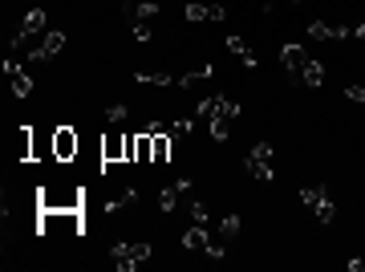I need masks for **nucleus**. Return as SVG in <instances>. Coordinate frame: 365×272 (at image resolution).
Returning a JSON list of instances; mask_svg holds the SVG:
<instances>
[{
  "label": "nucleus",
  "instance_id": "obj_1",
  "mask_svg": "<svg viewBox=\"0 0 365 272\" xmlns=\"http://www.w3.org/2000/svg\"><path fill=\"white\" fill-rule=\"evenodd\" d=\"M244 114V106L236 98H203L199 102V118H211V138L227 143L231 138V122Z\"/></svg>",
  "mask_w": 365,
  "mask_h": 272
},
{
  "label": "nucleus",
  "instance_id": "obj_2",
  "mask_svg": "<svg viewBox=\"0 0 365 272\" xmlns=\"http://www.w3.org/2000/svg\"><path fill=\"white\" fill-rule=\"evenodd\" d=\"M85 191L77 187H45L37 195V212H82Z\"/></svg>",
  "mask_w": 365,
  "mask_h": 272
},
{
  "label": "nucleus",
  "instance_id": "obj_3",
  "mask_svg": "<svg viewBox=\"0 0 365 272\" xmlns=\"http://www.w3.org/2000/svg\"><path fill=\"white\" fill-rule=\"evenodd\" d=\"M110 260L118 272H134L142 260H151V244L146 240H118L110 248Z\"/></svg>",
  "mask_w": 365,
  "mask_h": 272
},
{
  "label": "nucleus",
  "instance_id": "obj_4",
  "mask_svg": "<svg viewBox=\"0 0 365 272\" xmlns=\"http://www.w3.org/2000/svg\"><path fill=\"white\" fill-rule=\"evenodd\" d=\"M300 203H305L321 224H333V215H337V203L329 195V187H300Z\"/></svg>",
  "mask_w": 365,
  "mask_h": 272
},
{
  "label": "nucleus",
  "instance_id": "obj_5",
  "mask_svg": "<svg viewBox=\"0 0 365 272\" xmlns=\"http://www.w3.org/2000/svg\"><path fill=\"white\" fill-rule=\"evenodd\" d=\"M272 143H256L252 151H248V163H244V171L252 175V179H260V183H272L276 179V171H272Z\"/></svg>",
  "mask_w": 365,
  "mask_h": 272
},
{
  "label": "nucleus",
  "instance_id": "obj_6",
  "mask_svg": "<svg viewBox=\"0 0 365 272\" xmlns=\"http://www.w3.org/2000/svg\"><path fill=\"white\" fill-rule=\"evenodd\" d=\"M61 49H65V33H61V29H49L41 45H33V49H28V65H45V61H53Z\"/></svg>",
  "mask_w": 365,
  "mask_h": 272
},
{
  "label": "nucleus",
  "instance_id": "obj_7",
  "mask_svg": "<svg viewBox=\"0 0 365 272\" xmlns=\"http://www.w3.org/2000/svg\"><path fill=\"white\" fill-rule=\"evenodd\" d=\"M45 25H49V16H45V9H33V13H28L25 21H21V29H16L13 37H9V49H21V45H25L28 37H37V33H41Z\"/></svg>",
  "mask_w": 365,
  "mask_h": 272
},
{
  "label": "nucleus",
  "instance_id": "obj_8",
  "mask_svg": "<svg viewBox=\"0 0 365 272\" xmlns=\"http://www.w3.org/2000/svg\"><path fill=\"white\" fill-rule=\"evenodd\" d=\"M77 146H82V138H77L70 126H57L53 130V158H57V163H70V158H77Z\"/></svg>",
  "mask_w": 365,
  "mask_h": 272
},
{
  "label": "nucleus",
  "instance_id": "obj_9",
  "mask_svg": "<svg viewBox=\"0 0 365 272\" xmlns=\"http://www.w3.org/2000/svg\"><path fill=\"white\" fill-rule=\"evenodd\" d=\"M280 61H284V70H288V77H293V82H300V70H305L309 53H305L296 41H288V45H280Z\"/></svg>",
  "mask_w": 365,
  "mask_h": 272
},
{
  "label": "nucleus",
  "instance_id": "obj_10",
  "mask_svg": "<svg viewBox=\"0 0 365 272\" xmlns=\"http://www.w3.org/2000/svg\"><path fill=\"white\" fill-rule=\"evenodd\" d=\"M4 73H9V82H13V98H28V94H33V73H28L25 65L4 61Z\"/></svg>",
  "mask_w": 365,
  "mask_h": 272
},
{
  "label": "nucleus",
  "instance_id": "obj_11",
  "mask_svg": "<svg viewBox=\"0 0 365 272\" xmlns=\"http://www.w3.org/2000/svg\"><path fill=\"white\" fill-rule=\"evenodd\" d=\"M309 37L312 41H345V37H353V29H345V25H329V21H312Z\"/></svg>",
  "mask_w": 365,
  "mask_h": 272
},
{
  "label": "nucleus",
  "instance_id": "obj_12",
  "mask_svg": "<svg viewBox=\"0 0 365 272\" xmlns=\"http://www.w3.org/2000/svg\"><path fill=\"white\" fill-rule=\"evenodd\" d=\"M187 21H227V9L224 4H199V0H191L187 4Z\"/></svg>",
  "mask_w": 365,
  "mask_h": 272
},
{
  "label": "nucleus",
  "instance_id": "obj_13",
  "mask_svg": "<svg viewBox=\"0 0 365 272\" xmlns=\"http://www.w3.org/2000/svg\"><path fill=\"white\" fill-rule=\"evenodd\" d=\"M122 13L130 16V25H138V21H155L158 4H155V0H138V4H134V0H126V4H122Z\"/></svg>",
  "mask_w": 365,
  "mask_h": 272
},
{
  "label": "nucleus",
  "instance_id": "obj_14",
  "mask_svg": "<svg viewBox=\"0 0 365 272\" xmlns=\"http://www.w3.org/2000/svg\"><path fill=\"white\" fill-rule=\"evenodd\" d=\"M102 158H106V163H126V138L110 130V134L102 138Z\"/></svg>",
  "mask_w": 365,
  "mask_h": 272
},
{
  "label": "nucleus",
  "instance_id": "obj_15",
  "mask_svg": "<svg viewBox=\"0 0 365 272\" xmlns=\"http://www.w3.org/2000/svg\"><path fill=\"white\" fill-rule=\"evenodd\" d=\"M182 248H187V252H207V248H211L207 224H195V228H187V232H182Z\"/></svg>",
  "mask_w": 365,
  "mask_h": 272
},
{
  "label": "nucleus",
  "instance_id": "obj_16",
  "mask_svg": "<svg viewBox=\"0 0 365 272\" xmlns=\"http://www.w3.org/2000/svg\"><path fill=\"white\" fill-rule=\"evenodd\" d=\"M227 49H231V53H236V58L244 61L248 70H256V65H260V58H256V49H252L248 41H244L239 33H231V37H227Z\"/></svg>",
  "mask_w": 365,
  "mask_h": 272
},
{
  "label": "nucleus",
  "instance_id": "obj_17",
  "mask_svg": "<svg viewBox=\"0 0 365 272\" xmlns=\"http://www.w3.org/2000/svg\"><path fill=\"white\" fill-rule=\"evenodd\" d=\"M300 82H305V86L309 89H321L325 86V61H305V70H300Z\"/></svg>",
  "mask_w": 365,
  "mask_h": 272
},
{
  "label": "nucleus",
  "instance_id": "obj_18",
  "mask_svg": "<svg viewBox=\"0 0 365 272\" xmlns=\"http://www.w3.org/2000/svg\"><path fill=\"white\" fill-rule=\"evenodd\" d=\"M182 191H191V179H179L175 187H167V191L158 195V207H163V212H175V207H179V195H182Z\"/></svg>",
  "mask_w": 365,
  "mask_h": 272
},
{
  "label": "nucleus",
  "instance_id": "obj_19",
  "mask_svg": "<svg viewBox=\"0 0 365 272\" xmlns=\"http://www.w3.org/2000/svg\"><path fill=\"white\" fill-rule=\"evenodd\" d=\"M33 143H37V134H33V130H16V158H25V163H28V158H33Z\"/></svg>",
  "mask_w": 365,
  "mask_h": 272
},
{
  "label": "nucleus",
  "instance_id": "obj_20",
  "mask_svg": "<svg viewBox=\"0 0 365 272\" xmlns=\"http://www.w3.org/2000/svg\"><path fill=\"white\" fill-rule=\"evenodd\" d=\"M203 77H211V65H199V70H191V73H182L175 86H182V89H191V86H199Z\"/></svg>",
  "mask_w": 365,
  "mask_h": 272
},
{
  "label": "nucleus",
  "instance_id": "obj_21",
  "mask_svg": "<svg viewBox=\"0 0 365 272\" xmlns=\"http://www.w3.org/2000/svg\"><path fill=\"white\" fill-rule=\"evenodd\" d=\"M138 86H170V73H158V70H142V73H138Z\"/></svg>",
  "mask_w": 365,
  "mask_h": 272
},
{
  "label": "nucleus",
  "instance_id": "obj_22",
  "mask_svg": "<svg viewBox=\"0 0 365 272\" xmlns=\"http://www.w3.org/2000/svg\"><path fill=\"white\" fill-rule=\"evenodd\" d=\"M239 236V215H224L219 219V240H236Z\"/></svg>",
  "mask_w": 365,
  "mask_h": 272
},
{
  "label": "nucleus",
  "instance_id": "obj_23",
  "mask_svg": "<svg viewBox=\"0 0 365 272\" xmlns=\"http://www.w3.org/2000/svg\"><path fill=\"white\" fill-rule=\"evenodd\" d=\"M106 118H110L114 126H122V122H126V118H130V106H122V102H114L110 110H106Z\"/></svg>",
  "mask_w": 365,
  "mask_h": 272
},
{
  "label": "nucleus",
  "instance_id": "obj_24",
  "mask_svg": "<svg viewBox=\"0 0 365 272\" xmlns=\"http://www.w3.org/2000/svg\"><path fill=\"white\" fill-rule=\"evenodd\" d=\"M170 138H175V143H179V138H187V134H191V118H179V122H175V126L167 130Z\"/></svg>",
  "mask_w": 365,
  "mask_h": 272
},
{
  "label": "nucleus",
  "instance_id": "obj_25",
  "mask_svg": "<svg viewBox=\"0 0 365 272\" xmlns=\"http://www.w3.org/2000/svg\"><path fill=\"white\" fill-rule=\"evenodd\" d=\"M191 219H195V224H207V219H211V212H207V203H203V200L191 203Z\"/></svg>",
  "mask_w": 365,
  "mask_h": 272
},
{
  "label": "nucleus",
  "instance_id": "obj_26",
  "mask_svg": "<svg viewBox=\"0 0 365 272\" xmlns=\"http://www.w3.org/2000/svg\"><path fill=\"white\" fill-rule=\"evenodd\" d=\"M134 37H138V41H151V37H155V33H151V21H138V25H134Z\"/></svg>",
  "mask_w": 365,
  "mask_h": 272
},
{
  "label": "nucleus",
  "instance_id": "obj_27",
  "mask_svg": "<svg viewBox=\"0 0 365 272\" xmlns=\"http://www.w3.org/2000/svg\"><path fill=\"white\" fill-rule=\"evenodd\" d=\"M345 98L357 102V106H365V86H349V89H345Z\"/></svg>",
  "mask_w": 365,
  "mask_h": 272
},
{
  "label": "nucleus",
  "instance_id": "obj_28",
  "mask_svg": "<svg viewBox=\"0 0 365 272\" xmlns=\"http://www.w3.org/2000/svg\"><path fill=\"white\" fill-rule=\"evenodd\" d=\"M134 143H138V134H126V163H134Z\"/></svg>",
  "mask_w": 365,
  "mask_h": 272
},
{
  "label": "nucleus",
  "instance_id": "obj_29",
  "mask_svg": "<svg viewBox=\"0 0 365 272\" xmlns=\"http://www.w3.org/2000/svg\"><path fill=\"white\" fill-rule=\"evenodd\" d=\"M353 37H365V21H361V25H357V29H353Z\"/></svg>",
  "mask_w": 365,
  "mask_h": 272
},
{
  "label": "nucleus",
  "instance_id": "obj_30",
  "mask_svg": "<svg viewBox=\"0 0 365 272\" xmlns=\"http://www.w3.org/2000/svg\"><path fill=\"white\" fill-rule=\"evenodd\" d=\"M296 4H300V0H296Z\"/></svg>",
  "mask_w": 365,
  "mask_h": 272
}]
</instances>
